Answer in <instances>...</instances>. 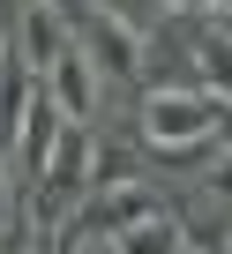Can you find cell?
I'll return each mask as SVG.
<instances>
[{
  "instance_id": "1",
  "label": "cell",
  "mask_w": 232,
  "mask_h": 254,
  "mask_svg": "<svg viewBox=\"0 0 232 254\" xmlns=\"http://www.w3.org/2000/svg\"><path fill=\"white\" fill-rule=\"evenodd\" d=\"M217 135H225V105H217L202 82H157V90L143 97V142H150L157 157L195 165V157L217 150Z\"/></svg>"
},
{
  "instance_id": "4",
  "label": "cell",
  "mask_w": 232,
  "mask_h": 254,
  "mask_svg": "<svg viewBox=\"0 0 232 254\" xmlns=\"http://www.w3.org/2000/svg\"><path fill=\"white\" fill-rule=\"evenodd\" d=\"M68 45H75V30L45 8V0H23V8H15V45H8V53H15L23 67H38V75H45Z\"/></svg>"
},
{
  "instance_id": "15",
  "label": "cell",
  "mask_w": 232,
  "mask_h": 254,
  "mask_svg": "<svg viewBox=\"0 0 232 254\" xmlns=\"http://www.w3.org/2000/svg\"><path fill=\"white\" fill-rule=\"evenodd\" d=\"M187 254H195V247H187Z\"/></svg>"
},
{
  "instance_id": "9",
  "label": "cell",
  "mask_w": 232,
  "mask_h": 254,
  "mask_svg": "<svg viewBox=\"0 0 232 254\" xmlns=\"http://www.w3.org/2000/svg\"><path fill=\"white\" fill-rule=\"evenodd\" d=\"M97 15H112V23H128V30H143V38H157V23H165V8L157 0H90Z\"/></svg>"
},
{
  "instance_id": "7",
  "label": "cell",
  "mask_w": 232,
  "mask_h": 254,
  "mask_svg": "<svg viewBox=\"0 0 232 254\" xmlns=\"http://www.w3.org/2000/svg\"><path fill=\"white\" fill-rule=\"evenodd\" d=\"M38 82H45V75H38V67H23L15 53L0 60V150H15V135H23V112L38 105Z\"/></svg>"
},
{
  "instance_id": "12",
  "label": "cell",
  "mask_w": 232,
  "mask_h": 254,
  "mask_svg": "<svg viewBox=\"0 0 232 254\" xmlns=\"http://www.w3.org/2000/svg\"><path fill=\"white\" fill-rule=\"evenodd\" d=\"M0 60H8V45H0Z\"/></svg>"
},
{
  "instance_id": "8",
  "label": "cell",
  "mask_w": 232,
  "mask_h": 254,
  "mask_svg": "<svg viewBox=\"0 0 232 254\" xmlns=\"http://www.w3.org/2000/svg\"><path fill=\"white\" fill-rule=\"evenodd\" d=\"M112 247H120V254H187V232H180V217L165 209V217H150V224H135V232H120Z\"/></svg>"
},
{
  "instance_id": "13",
  "label": "cell",
  "mask_w": 232,
  "mask_h": 254,
  "mask_svg": "<svg viewBox=\"0 0 232 254\" xmlns=\"http://www.w3.org/2000/svg\"><path fill=\"white\" fill-rule=\"evenodd\" d=\"M0 38H8V30H0Z\"/></svg>"
},
{
  "instance_id": "10",
  "label": "cell",
  "mask_w": 232,
  "mask_h": 254,
  "mask_svg": "<svg viewBox=\"0 0 232 254\" xmlns=\"http://www.w3.org/2000/svg\"><path fill=\"white\" fill-rule=\"evenodd\" d=\"M0 254H45L38 247V224L30 217H8V224H0Z\"/></svg>"
},
{
  "instance_id": "5",
  "label": "cell",
  "mask_w": 232,
  "mask_h": 254,
  "mask_svg": "<svg viewBox=\"0 0 232 254\" xmlns=\"http://www.w3.org/2000/svg\"><path fill=\"white\" fill-rule=\"evenodd\" d=\"M45 90H53V105H60L68 120H82V127H90V112H97V90H105V82H97V60H90L82 45H68V53L45 67Z\"/></svg>"
},
{
  "instance_id": "2",
  "label": "cell",
  "mask_w": 232,
  "mask_h": 254,
  "mask_svg": "<svg viewBox=\"0 0 232 254\" xmlns=\"http://www.w3.org/2000/svg\"><path fill=\"white\" fill-rule=\"evenodd\" d=\"M165 209H172V202H165L150 180H105V187H90L75 232H90V239H120V232H135V224H150V217H165Z\"/></svg>"
},
{
  "instance_id": "14",
  "label": "cell",
  "mask_w": 232,
  "mask_h": 254,
  "mask_svg": "<svg viewBox=\"0 0 232 254\" xmlns=\"http://www.w3.org/2000/svg\"><path fill=\"white\" fill-rule=\"evenodd\" d=\"M225 254H232V247H225Z\"/></svg>"
},
{
  "instance_id": "11",
  "label": "cell",
  "mask_w": 232,
  "mask_h": 254,
  "mask_svg": "<svg viewBox=\"0 0 232 254\" xmlns=\"http://www.w3.org/2000/svg\"><path fill=\"white\" fill-rule=\"evenodd\" d=\"M165 15H210V0H157Z\"/></svg>"
},
{
  "instance_id": "6",
  "label": "cell",
  "mask_w": 232,
  "mask_h": 254,
  "mask_svg": "<svg viewBox=\"0 0 232 254\" xmlns=\"http://www.w3.org/2000/svg\"><path fill=\"white\" fill-rule=\"evenodd\" d=\"M195 82L232 112V38H225L210 15H195Z\"/></svg>"
},
{
  "instance_id": "3",
  "label": "cell",
  "mask_w": 232,
  "mask_h": 254,
  "mask_svg": "<svg viewBox=\"0 0 232 254\" xmlns=\"http://www.w3.org/2000/svg\"><path fill=\"white\" fill-rule=\"evenodd\" d=\"M75 45L97 60V75H112V82H143V67H150V38L143 30H128V23H112V15H82L75 23Z\"/></svg>"
}]
</instances>
